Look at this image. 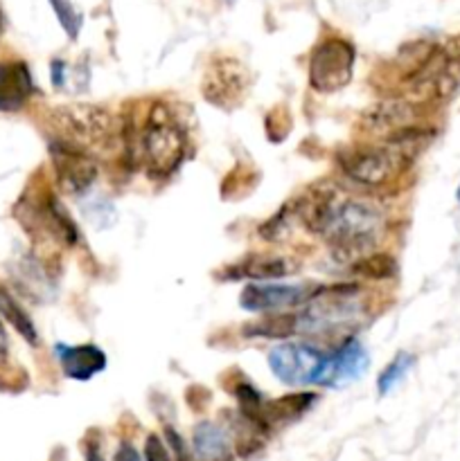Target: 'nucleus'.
Masks as SVG:
<instances>
[{
    "label": "nucleus",
    "instance_id": "obj_3",
    "mask_svg": "<svg viewBox=\"0 0 460 461\" xmlns=\"http://www.w3.org/2000/svg\"><path fill=\"white\" fill-rule=\"evenodd\" d=\"M370 318V297L359 284L318 286L296 315L298 336H336L361 327Z\"/></svg>",
    "mask_w": 460,
    "mask_h": 461
},
{
    "label": "nucleus",
    "instance_id": "obj_8",
    "mask_svg": "<svg viewBox=\"0 0 460 461\" xmlns=\"http://www.w3.org/2000/svg\"><path fill=\"white\" fill-rule=\"evenodd\" d=\"M48 149L54 174H57V180L63 192L75 198L88 196L99 176L97 158L90 151H86V149L59 138V135L50 140Z\"/></svg>",
    "mask_w": 460,
    "mask_h": 461
},
{
    "label": "nucleus",
    "instance_id": "obj_24",
    "mask_svg": "<svg viewBox=\"0 0 460 461\" xmlns=\"http://www.w3.org/2000/svg\"><path fill=\"white\" fill-rule=\"evenodd\" d=\"M48 3L52 5V9H54V14H57L59 23H61L63 32H66V34L75 41L77 36H79L81 25H84V16L79 14V9L72 5V0H48Z\"/></svg>",
    "mask_w": 460,
    "mask_h": 461
},
{
    "label": "nucleus",
    "instance_id": "obj_13",
    "mask_svg": "<svg viewBox=\"0 0 460 461\" xmlns=\"http://www.w3.org/2000/svg\"><path fill=\"white\" fill-rule=\"evenodd\" d=\"M34 93V79L23 61H0V113L21 111Z\"/></svg>",
    "mask_w": 460,
    "mask_h": 461
},
{
    "label": "nucleus",
    "instance_id": "obj_28",
    "mask_svg": "<svg viewBox=\"0 0 460 461\" xmlns=\"http://www.w3.org/2000/svg\"><path fill=\"white\" fill-rule=\"evenodd\" d=\"M50 72H52V84L57 86V88H63V84H66V63L59 61V59H54L52 66H50Z\"/></svg>",
    "mask_w": 460,
    "mask_h": 461
},
{
    "label": "nucleus",
    "instance_id": "obj_27",
    "mask_svg": "<svg viewBox=\"0 0 460 461\" xmlns=\"http://www.w3.org/2000/svg\"><path fill=\"white\" fill-rule=\"evenodd\" d=\"M115 461H143V457H140V453L133 448V446L124 441V444H120V448H117Z\"/></svg>",
    "mask_w": 460,
    "mask_h": 461
},
{
    "label": "nucleus",
    "instance_id": "obj_26",
    "mask_svg": "<svg viewBox=\"0 0 460 461\" xmlns=\"http://www.w3.org/2000/svg\"><path fill=\"white\" fill-rule=\"evenodd\" d=\"M165 435H167V441L171 444V448H174V453H176V457H179V461H194V455H189L188 446L183 444V439H180L179 432H174L171 428H167Z\"/></svg>",
    "mask_w": 460,
    "mask_h": 461
},
{
    "label": "nucleus",
    "instance_id": "obj_15",
    "mask_svg": "<svg viewBox=\"0 0 460 461\" xmlns=\"http://www.w3.org/2000/svg\"><path fill=\"white\" fill-rule=\"evenodd\" d=\"M298 270L287 257H273V255H251L239 264L230 266L225 270L228 279H251V282H275V279L289 277Z\"/></svg>",
    "mask_w": 460,
    "mask_h": 461
},
{
    "label": "nucleus",
    "instance_id": "obj_22",
    "mask_svg": "<svg viewBox=\"0 0 460 461\" xmlns=\"http://www.w3.org/2000/svg\"><path fill=\"white\" fill-rule=\"evenodd\" d=\"M413 365H415V356L406 354V351H400V354H397L395 358L386 365V369L379 374V378H377L379 394L382 396L391 394V392L395 390V387L400 385L406 376H409V372L413 369Z\"/></svg>",
    "mask_w": 460,
    "mask_h": 461
},
{
    "label": "nucleus",
    "instance_id": "obj_6",
    "mask_svg": "<svg viewBox=\"0 0 460 461\" xmlns=\"http://www.w3.org/2000/svg\"><path fill=\"white\" fill-rule=\"evenodd\" d=\"M16 216L30 234H41L66 248L79 243V228L52 192H43V196L32 198L23 196L16 207Z\"/></svg>",
    "mask_w": 460,
    "mask_h": 461
},
{
    "label": "nucleus",
    "instance_id": "obj_14",
    "mask_svg": "<svg viewBox=\"0 0 460 461\" xmlns=\"http://www.w3.org/2000/svg\"><path fill=\"white\" fill-rule=\"evenodd\" d=\"M54 356L63 374L72 381H90L106 369V354L95 345H57Z\"/></svg>",
    "mask_w": 460,
    "mask_h": 461
},
{
    "label": "nucleus",
    "instance_id": "obj_17",
    "mask_svg": "<svg viewBox=\"0 0 460 461\" xmlns=\"http://www.w3.org/2000/svg\"><path fill=\"white\" fill-rule=\"evenodd\" d=\"M318 396L311 394V392H298V394L280 396V399L266 401L264 403V419L269 423V428L278 426V423H289L300 419L307 410H311V405L316 403Z\"/></svg>",
    "mask_w": 460,
    "mask_h": 461
},
{
    "label": "nucleus",
    "instance_id": "obj_19",
    "mask_svg": "<svg viewBox=\"0 0 460 461\" xmlns=\"http://www.w3.org/2000/svg\"><path fill=\"white\" fill-rule=\"evenodd\" d=\"M246 338H266V340H280V338L296 336V315H271L260 322L244 327Z\"/></svg>",
    "mask_w": 460,
    "mask_h": 461
},
{
    "label": "nucleus",
    "instance_id": "obj_21",
    "mask_svg": "<svg viewBox=\"0 0 460 461\" xmlns=\"http://www.w3.org/2000/svg\"><path fill=\"white\" fill-rule=\"evenodd\" d=\"M293 223H300V219H298L296 203L291 201L287 203L273 219H269L264 225H260V237L266 239L269 243L284 241V239L291 237Z\"/></svg>",
    "mask_w": 460,
    "mask_h": 461
},
{
    "label": "nucleus",
    "instance_id": "obj_20",
    "mask_svg": "<svg viewBox=\"0 0 460 461\" xmlns=\"http://www.w3.org/2000/svg\"><path fill=\"white\" fill-rule=\"evenodd\" d=\"M397 264L392 257L383 255V252H370V255L361 257L352 264V273L359 277L370 279V282H382V279H391L395 275Z\"/></svg>",
    "mask_w": 460,
    "mask_h": 461
},
{
    "label": "nucleus",
    "instance_id": "obj_16",
    "mask_svg": "<svg viewBox=\"0 0 460 461\" xmlns=\"http://www.w3.org/2000/svg\"><path fill=\"white\" fill-rule=\"evenodd\" d=\"M192 455L197 461H230V439L221 426L212 421H201L194 428Z\"/></svg>",
    "mask_w": 460,
    "mask_h": 461
},
{
    "label": "nucleus",
    "instance_id": "obj_4",
    "mask_svg": "<svg viewBox=\"0 0 460 461\" xmlns=\"http://www.w3.org/2000/svg\"><path fill=\"white\" fill-rule=\"evenodd\" d=\"M52 126L59 138L86 149L97 158V153H108L120 144V131L115 129V117L111 111L97 104H70V106L54 108L50 113Z\"/></svg>",
    "mask_w": 460,
    "mask_h": 461
},
{
    "label": "nucleus",
    "instance_id": "obj_5",
    "mask_svg": "<svg viewBox=\"0 0 460 461\" xmlns=\"http://www.w3.org/2000/svg\"><path fill=\"white\" fill-rule=\"evenodd\" d=\"M338 167L347 180L363 189H382L404 174L410 158L386 142H363L336 156Z\"/></svg>",
    "mask_w": 460,
    "mask_h": 461
},
{
    "label": "nucleus",
    "instance_id": "obj_32",
    "mask_svg": "<svg viewBox=\"0 0 460 461\" xmlns=\"http://www.w3.org/2000/svg\"><path fill=\"white\" fill-rule=\"evenodd\" d=\"M0 21H3V18H0ZM0 25H3V23H0Z\"/></svg>",
    "mask_w": 460,
    "mask_h": 461
},
{
    "label": "nucleus",
    "instance_id": "obj_23",
    "mask_svg": "<svg viewBox=\"0 0 460 461\" xmlns=\"http://www.w3.org/2000/svg\"><path fill=\"white\" fill-rule=\"evenodd\" d=\"M79 201H81V210H84L86 221L93 223L95 228L106 230L117 221V210L108 198L93 196V192H90L88 196L79 198Z\"/></svg>",
    "mask_w": 460,
    "mask_h": 461
},
{
    "label": "nucleus",
    "instance_id": "obj_1",
    "mask_svg": "<svg viewBox=\"0 0 460 461\" xmlns=\"http://www.w3.org/2000/svg\"><path fill=\"white\" fill-rule=\"evenodd\" d=\"M293 203L300 225L318 234L338 261L354 264L386 234V214L377 203L334 185H318L316 192L302 194Z\"/></svg>",
    "mask_w": 460,
    "mask_h": 461
},
{
    "label": "nucleus",
    "instance_id": "obj_25",
    "mask_svg": "<svg viewBox=\"0 0 460 461\" xmlns=\"http://www.w3.org/2000/svg\"><path fill=\"white\" fill-rule=\"evenodd\" d=\"M144 459L147 461H170L167 446L162 444L158 435H149L144 441Z\"/></svg>",
    "mask_w": 460,
    "mask_h": 461
},
{
    "label": "nucleus",
    "instance_id": "obj_29",
    "mask_svg": "<svg viewBox=\"0 0 460 461\" xmlns=\"http://www.w3.org/2000/svg\"><path fill=\"white\" fill-rule=\"evenodd\" d=\"M9 358V340H7V331H5L3 322H0V367L7 363Z\"/></svg>",
    "mask_w": 460,
    "mask_h": 461
},
{
    "label": "nucleus",
    "instance_id": "obj_7",
    "mask_svg": "<svg viewBox=\"0 0 460 461\" xmlns=\"http://www.w3.org/2000/svg\"><path fill=\"white\" fill-rule=\"evenodd\" d=\"M356 50L341 36H327L309 57V86L316 93H336L352 79Z\"/></svg>",
    "mask_w": 460,
    "mask_h": 461
},
{
    "label": "nucleus",
    "instance_id": "obj_18",
    "mask_svg": "<svg viewBox=\"0 0 460 461\" xmlns=\"http://www.w3.org/2000/svg\"><path fill=\"white\" fill-rule=\"evenodd\" d=\"M0 320L12 324L18 331V336L25 342L39 345V333H36L34 322H32V318L27 315V311L18 304L16 297H14L5 286H0Z\"/></svg>",
    "mask_w": 460,
    "mask_h": 461
},
{
    "label": "nucleus",
    "instance_id": "obj_2",
    "mask_svg": "<svg viewBox=\"0 0 460 461\" xmlns=\"http://www.w3.org/2000/svg\"><path fill=\"white\" fill-rule=\"evenodd\" d=\"M122 153L152 180L170 178L188 156V133L165 102L152 104L140 126H120Z\"/></svg>",
    "mask_w": 460,
    "mask_h": 461
},
{
    "label": "nucleus",
    "instance_id": "obj_9",
    "mask_svg": "<svg viewBox=\"0 0 460 461\" xmlns=\"http://www.w3.org/2000/svg\"><path fill=\"white\" fill-rule=\"evenodd\" d=\"M325 356L309 342H282L269 351V367L284 385H314Z\"/></svg>",
    "mask_w": 460,
    "mask_h": 461
},
{
    "label": "nucleus",
    "instance_id": "obj_31",
    "mask_svg": "<svg viewBox=\"0 0 460 461\" xmlns=\"http://www.w3.org/2000/svg\"><path fill=\"white\" fill-rule=\"evenodd\" d=\"M455 198H458V203H460V185H458V192H455Z\"/></svg>",
    "mask_w": 460,
    "mask_h": 461
},
{
    "label": "nucleus",
    "instance_id": "obj_12",
    "mask_svg": "<svg viewBox=\"0 0 460 461\" xmlns=\"http://www.w3.org/2000/svg\"><path fill=\"white\" fill-rule=\"evenodd\" d=\"M370 356L363 342L356 338H347L332 356H325L314 385L320 387H345L350 383L363 378L368 372Z\"/></svg>",
    "mask_w": 460,
    "mask_h": 461
},
{
    "label": "nucleus",
    "instance_id": "obj_30",
    "mask_svg": "<svg viewBox=\"0 0 460 461\" xmlns=\"http://www.w3.org/2000/svg\"><path fill=\"white\" fill-rule=\"evenodd\" d=\"M86 461H104V457L99 455L97 448H88V453H86Z\"/></svg>",
    "mask_w": 460,
    "mask_h": 461
},
{
    "label": "nucleus",
    "instance_id": "obj_10",
    "mask_svg": "<svg viewBox=\"0 0 460 461\" xmlns=\"http://www.w3.org/2000/svg\"><path fill=\"white\" fill-rule=\"evenodd\" d=\"M316 288V284H246L239 293V306L248 313L293 309L305 304Z\"/></svg>",
    "mask_w": 460,
    "mask_h": 461
},
{
    "label": "nucleus",
    "instance_id": "obj_11",
    "mask_svg": "<svg viewBox=\"0 0 460 461\" xmlns=\"http://www.w3.org/2000/svg\"><path fill=\"white\" fill-rule=\"evenodd\" d=\"M248 90V72L242 61L219 57L210 63L203 77V97L215 106H237Z\"/></svg>",
    "mask_w": 460,
    "mask_h": 461
}]
</instances>
